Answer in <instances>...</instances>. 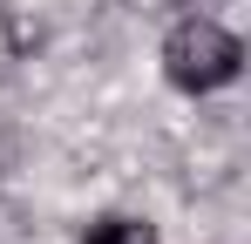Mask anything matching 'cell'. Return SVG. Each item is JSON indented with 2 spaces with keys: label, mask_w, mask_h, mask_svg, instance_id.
<instances>
[{
  "label": "cell",
  "mask_w": 251,
  "mask_h": 244,
  "mask_svg": "<svg viewBox=\"0 0 251 244\" xmlns=\"http://www.w3.org/2000/svg\"><path fill=\"white\" fill-rule=\"evenodd\" d=\"M238 68H245V41L231 27H217V21H204V14L176 21L170 41H163V75L183 95H210V88L238 81Z\"/></svg>",
  "instance_id": "obj_1"
},
{
  "label": "cell",
  "mask_w": 251,
  "mask_h": 244,
  "mask_svg": "<svg viewBox=\"0 0 251 244\" xmlns=\"http://www.w3.org/2000/svg\"><path fill=\"white\" fill-rule=\"evenodd\" d=\"M82 244H156V231L136 224V217H102V224H88Z\"/></svg>",
  "instance_id": "obj_2"
}]
</instances>
